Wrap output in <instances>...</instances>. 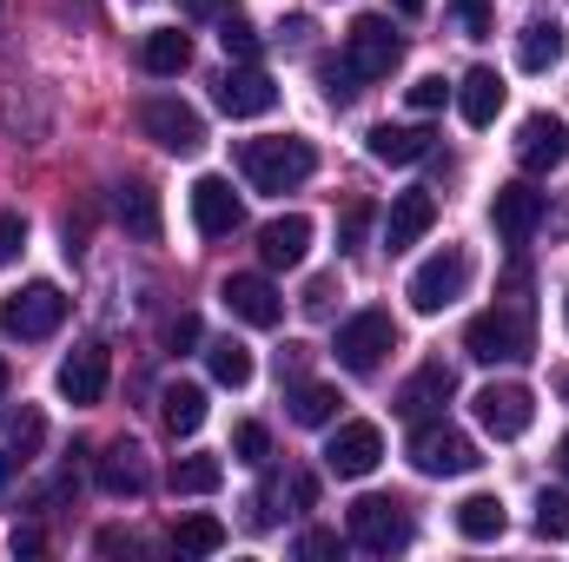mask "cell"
Instances as JSON below:
<instances>
[{
	"label": "cell",
	"instance_id": "cell-39",
	"mask_svg": "<svg viewBox=\"0 0 569 562\" xmlns=\"http://www.w3.org/2000/svg\"><path fill=\"white\" fill-rule=\"evenodd\" d=\"M206 338V324H199V311H179L172 324H166V351H192Z\"/></svg>",
	"mask_w": 569,
	"mask_h": 562
},
{
	"label": "cell",
	"instance_id": "cell-29",
	"mask_svg": "<svg viewBox=\"0 0 569 562\" xmlns=\"http://www.w3.org/2000/svg\"><path fill=\"white\" fill-rule=\"evenodd\" d=\"M284 404H291V423L325 430V423H338V404H345V398H338L331 384H305V378H298V384L284 391Z\"/></svg>",
	"mask_w": 569,
	"mask_h": 562
},
{
	"label": "cell",
	"instance_id": "cell-44",
	"mask_svg": "<svg viewBox=\"0 0 569 562\" xmlns=\"http://www.w3.org/2000/svg\"><path fill=\"white\" fill-rule=\"evenodd\" d=\"M298 556H338V536H331V530H305V536H298Z\"/></svg>",
	"mask_w": 569,
	"mask_h": 562
},
{
	"label": "cell",
	"instance_id": "cell-49",
	"mask_svg": "<svg viewBox=\"0 0 569 562\" xmlns=\"http://www.w3.org/2000/svg\"><path fill=\"white\" fill-rule=\"evenodd\" d=\"M391 7H398V13H425L430 0H391Z\"/></svg>",
	"mask_w": 569,
	"mask_h": 562
},
{
	"label": "cell",
	"instance_id": "cell-12",
	"mask_svg": "<svg viewBox=\"0 0 569 562\" xmlns=\"http://www.w3.org/2000/svg\"><path fill=\"white\" fill-rule=\"evenodd\" d=\"M192 225H199V239H232L239 232V219H246V205H239V192H232V179H219V172H206V179H192Z\"/></svg>",
	"mask_w": 569,
	"mask_h": 562
},
{
	"label": "cell",
	"instance_id": "cell-28",
	"mask_svg": "<svg viewBox=\"0 0 569 562\" xmlns=\"http://www.w3.org/2000/svg\"><path fill=\"white\" fill-rule=\"evenodd\" d=\"M563 27H557V20H530V27H523V33H517V67H523V73H550V67H557V60H563Z\"/></svg>",
	"mask_w": 569,
	"mask_h": 562
},
{
	"label": "cell",
	"instance_id": "cell-27",
	"mask_svg": "<svg viewBox=\"0 0 569 562\" xmlns=\"http://www.w3.org/2000/svg\"><path fill=\"white\" fill-rule=\"evenodd\" d=\"M503 530H510V516H503V496L477 490V496H463V503H457V536H470V543H497Z\"/></svg>",
	"mask_w": 569,
	"mask_h": 562
},
{
	"label": "cell",
	"instance_id": "cell-14",
	"mask_svg": "<svg viewBox=\"0 0 569 562\" xmlns=\"http://www.w3.org/2000/svg\"><path fill=\"white\" fill-rule=\"evenodd\" d=\"M219 298H226V311L239 318V324H252V331H272L284 318V298L272 279H259V272H232V279L219 284Z\"/></svg>",
	"mask_w": 569,
	"mask_h": 562
},
{
	"label": "cell",
	"instance_id": "cell-24",
	"mask_svg": "<svg viewBox=\"0 0 569 562\" xmlns=\"http://www.w3.org/2000/svg\"><path fill=\"white\" fill-rule=\"evenodd\" d=\"M450 391H457L450 364H425V371H418V378H411V384L398 391V404H391V411H398V418H411V423H425L430 411H437V404L450 398Z\"/></svg>",
	"mask_w": 569,
	"mask_h": 562
},
{
	"label": "cell",
	"instance_id": "cell-20",
	"mask_svg": "<svg viewBox=\"0 0 569 562\" xmlns=\"http://www.w3.org/2000/svg\"><path fill=\"white\" fill-rule=\"evenodd\" d=\"M430 225H437V199L430 192H398L391 212H385V252H411Z\"/></svg>",
	"mask_w": 569,
	"mask_h": 562
},
{
	"label": "cell",
	"instance_id": "cell-19",
	"mask_svg": "<svg viewBox=\"0 0 569 562\" xmlns=\"http://www.w3.org/2000/svg\"><path fill=\"white\" fill-rule=\"evenodd\" d=\"M113 219H120V232H127V239H140V245H159V232H166L159 192H152L146 179H127V185H113Z\"/></svg>",
	"mask_w": 569,
	"mask_h": 562
},
{
	"label": "cell",
	"instance_id": "cell-6",
	"mask_svg": "<svg viewBox=\"0 0 569 562\" xmlns=\"http://www.w3.org/2000/svg\"><path fill=\"white\" fill-rule=\"evenodd\" d=\"M391 351H398L391 311H358V318H345V324H338V344H331V358H338L351 378H371Z\"/></svg>",
	"mask_w": 569,
	"mask_h": 562
},
{
	"label": "cell",
	"instance_id": "cell-46",
	"mask_svg": "<svg viewBox=\"0 0 569 562\" xmlns=\"http://www.w3.org/2000/svg\"><path fill=\"white\" fill-rule=\"evenodd\" d=\"M305 358H311L305 344H284V351H279V378H284V384H298V378H305Z\"/></svg>",
	"mask_w": 569,
	"mask_h": 562
},
{
	"label": "cell",
	"instance_id": "cell-52",
	"mask_svg": "<svg viewBox=\"0 0 569 562\" xmlns=\"http://www.w3.org/2000/svg\"><path fill=\"white\" fill-rule=\"evenodd\" d=\"M563 318H569V291H563Z\"/></svg>",
	"mask_w": 569,
	"mask_h": 562
},
{
	"label": "cell",
	"instance_id": "cell-35",
	"mask_svg": "<svg viewBox=\"0 0 569 562\" xmlns=\"http://www.w3.org/2000/svg\"><path fill=\"white\" fill-rule=\"evenodd\" d=\"M537 536L543 543L569 536V490H537Z\"/></svg>",
	"mask_w": 569,
	"mask_h": 562
},
{
	"label": "cell",
	"instance_id": "cell-43",
	"mask_svg": "<svg viewBox=\"0 0 569 562\" xmlns=\"http://www.w3.org/2000/svg\"><path fill=\"white\" fill-rule=\"evenodd\" d=\"M365 225H371V205L358 199V205L345 212V232H338V239H345V252H358V239H365Z\"/></svg>",
	"mask_w": 569,
	"mask_h": 562
},
{
	"label": "cell",
	"instance_id": "cell-45",
	"mask_svg": "<svg viewBox=\"0 0 569 562\" xmlns=\"http://www.w3.org/2000/svg\"><path fill=\"white\" fill-rule=\"evenodd\" d=\"M192 20H226V13H239V0H179Z\"/></svg>",
	"mask_w": 569,
	"mask_h": 562
},
{
	"label": "cell",
	"instance_id": "cell-2",
	"mask_svg": "<svg viewBox=\"0 0 569 562\" xmlns=\"http://www.w3.org/2000/svg\"><path fill=\"white\" fill-rule=\"evenodd\" d=\"M470 279H477V259H470L463 245H443V252H430L425 265L411 272L405 298H411V311H418V318H437V311H450V304L470 291Z\"/></svg>",
	"mask_w": 569,
	"mask_h": 562
},
{
	"label": "cell",
	"instance_id": "cell-47",
	"mask_svg": "<svg viewBox=\"0 0 569 562\" xmlns=\"http://www.w3.org/2000/svg\"><path fill=\"white\" fill-rule=\"evenodd\" d=\"M40 550H47L40 530H13V556H40Z\"/></svg>",
	"mask_w": 569,
	"mask_h": 562
},
{
	"label": "cell",
	"instance_id": "cell-23",
	"mask_svg": "<svg viewBox=\"0 0 569 562\" xmlns=\"http://www.w3.org/2000/svg\"><path fill=\"white\" fill-rule=\"evenodd\" d=\"M457 113H463V127H497V113H503V80H497V67H470L463 80H457Z\"/></svg>",
	"mask_w": 569,
	"mask_h": 562
},
{
	"label": "cell",
	"instance_id": "cell-42",
	"mask_svg": "<svg viewBox=\"0 0 569 562\" xmlns=\"http://www.w3.org/2000/svg\"><path fill=\"white\" fill-rule=\"evenodd\" d=\"M443 100H450V87H443L437 73H425V80H411V107H418V113H437Z\"/></svg>",
	"mask_w": 569,
	"mask_h": 562
},
{
	"label": "cell",
	"instance_id": "cell-30",
	"mask_svg": "<svg viewBox=\"0 0 569 562\" xmlns=\"http://www.w3.org/2000/svg\"><path fill=\"white\" fill-rule=\"evenodd\" d=\"M159 418H166L172 436H192V430L206 423V391H199V384H166V391H159Z\"/></svg>",
	"mask_w": 569,
	"mask_h": 562
},
{
	"label": "cell",
	"instance_id": "cell-4",
	"mask_svg": "<svg viewBox=\"0 0 569 562\" xmlns=\"http://www.w3.org/2000/svg\"><path fill=\"white\" fill-rule=\"evenodd\" d=\"M345 523H351V543L371 550V556H398V550H411V536H418V516H411L405 496H358Z\"/></svg>",
	"mask_w": 569,
	"mask_h": 562
},
{
	"label": "cell",
	"instance_id": "cell-3",
	"mask_svg": "<svg viewBox=\"0 0 569 562\" xmlns=\"http://www.w3.org/2000/svg\"><path fill=\"white\" fill-rule=\"evenodd\" d=\"M463 351L477 358V364H523L530 351H537V331H530V311L517 304V311H483V318H470L463 324Z\"/></svg>",
	"mask_w": 569,
	"mask_h": 562
},
{
	"label": "cell",
	"instance_id": "cell-50",
	"mask_svg": "<svg viewBox=\"0 0 569 562\" xmlns=\"http://www.w3.org/2000/svg\"><path fill=\"white\" fill-rule=\"evenodd\" d=\"M7 384H13V371H7V358H0V404H7Z\"/></svg>",
	"mask_w": 569,
	"mask_h": 562
},
{
	"label": "cell",
	"instance_id": "cell-18",
	"mask_svg": "<svg viewBox=\"0 0 569 562\" xmlns=\"http://www.w3.org/2000/svg\"><path fill=\"white\" fill-rule=\"evenodd\" d=\"M490 225H497L503 245H523V239L543 225V192H537V185H497V199H490Z\"/></svg>",
	"mask_w": 569,
	"mask_h": 562
},
{
	"label": "cell",
	"instance_id": "cell-22",
	"mask_svg": "<svg viewBox=\"0 0 569 562\" xmlns=\"http://www.w3.org/2000/svg\"><path fill=\"white\" fill-rule=\"evenodd\" d=\"M305 252H311V219H305V212H284V219H272V225L259 232V259H266V272H291V265H305Z\"/></svg>",
	"mask_w": 569,
	"mask_h": 562
},
{
	"label": "cell",
	"instance_id": "cell-21",
	"mask_svg": "<svg viewBox=\"0 0 569 562\" xmlns=\"http://www.w3.org/2000/svg\"><path fill=\"white\" fill-rule=\"evenodd\" d=\"M93 476H100V490H107L113 503H127V496H146V450H140V443H127V436H120V443H107Z\"/></svg>",
	"mask_w": 569,
	"mask_h": 562
},
{
	"label": "cell",
	"instance_id": "cell-17",
	"mask_svg": "<svg viewBox=\"0 0 569 562\" xmlns=\"http://www.w3.org/2000/svg\"><path fill=\"white\" fill-rule=\"evenodd\" d=\"M563 159H569V127L557 113H530L517 127V165L523 172H557Z\"/></svg>",
	"mask_w": 569,
	"mask_h": 562
},
{
	"label": "cell",
	"instance_id": "cell-31",
	"mask_svg": "<svg viewBox=\"0 0 569 562\" xmlns=\"http://www.w3.org/2000/svg\"><path fill=\"white\" fill-rule=\"evenodd\" d=\"M206 364H212V384H226V391H246L252 384V351L239 338H212L206 344Z\"/></svg>",
	"mask_w": 569,
	"mask_h": 562
},
{
	"label": "cell",
	"instance_id": "cell-51",
	"mask_svg": "<svg viewBox=\"0 0 569 562\" xmlns=\"http://www.w3.org/2000/svg\"><path fill=\"white\" fill-rule=\"evenodd\" d=\"M557 463H563V476H569V430H563V443H557Z\"/></svg>",
	"mask_w": 569,
	"mask_h": 562
},
{
	"label": "cell",
	"instance_id": "cell-26",
	"mask_svg": "<svg viewBox=\"0 0 569 562\" xmlns=\"http://www.w3.org/2000/svg\"><path fill=\"white\" fill-rule=\"evenodd\" d=\"M365 145H371L378 165H418V159H430V133L425 127H371Z\"/></svg>",
	"mask_w": 569,
	"mask_h": 562
},
{
	"label": "cell",
	"instance_id": "cell-1",
	"mask_svg": "<svg viewBox=\"0 0 569 562\" xmlns=\"http://www.w3.org/2000/svg\"><path fill=\"white\" fill-rule=\"evenodd\" d=\"M239 165L259 192H298L311 172H318V145L284 133V140H246L239 145Z\"/></svg>",
	"mask_w": 569,
	"mask_h": 562
},
{
	"label": "cell",
	"instance_id": "cell-40",
	"mask_svg": "<svg viewBox=\"0 0 569 562\" xmlns=\"http://www.w3.org/2000/svg\"><path fill=\"white\" fill-rule=\"evenodd\" d=\"M27 252V219L20 212H0V265H13Z\"/></svg>",
	"mask_w": 569,
	"mask_h": 562
},
{
	"label": "cell",
	"instance_id": "cell-48",
	"mask_svg": "<svg viewBox=\"0 0 569 562\" xmlns=\"http://www.w3.org/2000/svg\"><path fill=\"white\" fill-rule=\"evenodd\" d=\"M305 33H311V20H305V13H291V20L279 27V40H291V47H305Z\"/></svg>",
	"mask_w": 569,
	"mask_h": 562
},
{
	"label": "cell",
	"instance_id": "cell-15",
	"mask_svg": "<svg viewBox=\"0 0 569 562\" xmlns=\"http://www.w3.org/2000/svg\"><path fill=\"white\" fill-rule=\"evenodd\" d=\"M40 443H47V418H40V404H20V411L0 418V490L40 456Z\"/></svg>",
	"mask_w": 569,
	"mask_h": 562
},
{
	"label": "cell",
	"instance_id": "cell-34",
	"mask_svg": "<svg viewBox=\"0 0 569 562\" xmlns=\"http://www.w3.org/2000/svg\"><path fill=\"white\" fill-rule=\"evenodd\" d=\"M219 47H226L239 67H252V60H259V27H252L246 13H226V20H219Z\"/></svg>",
	"mask_w": 569,
	"mask_h": 562
},
{
	"label": "cell",
	"instance_id": "cell-7",
	"mask_svg": "<svg viewBox=\"0 0 569 562\" xmlns=\"http://www.w3.org/2000/svg\"><path fill=\"white\" fill-rule=\"evenodd\" d=\"M345 60H351L358 80H391L398 60H405V40H398V27L385 13H358L345 27Z\"/></svg>",
	"mask_w": 569,
	"mask_h": 562
},
{
	"label": "cell",
	"instance_id": "cell-36",
	"mask_svg": "<svg viewBox=\"0 0 569 562\" xmlns=\"http://www.w3.org/2000/svg\"><path fill=\"white\" fill-rule=\"evenodd\" d=\"M318 87H325L331 107H351V100H358V73H351V60H318Z\"/></svg>",
	"mask_w": 569,
	"mask_h": 562
},
{
	"label": "cell",
	"instance_id": "cell-11",
	"mask_svg": "<svg viewBox=\"0 0 569 562\" xmlns=\"http://www.w3.org/2000/svg\"><path fill=\"white\" fill-rule=\"evenodd\" d=\"M470 411H477V423L490 430V436H523L530 423H537V398H530V384H483L477 398H470Z\"/></svg>",
	"mask_w": 569,
	"mask_h": 562
},
{
	"label": "cell",
	"instance_id": "cell-8",
	"mask_svg": "<svg viewBox=\"0 0 569 562\" xmlns=\"http://www.w3.org/2000/svg\"><path fill=\"white\" fill-rule=\"evenodd\" d=\"M140 133L152 145H166V152H179V159H192V152L206 145V120H199L186 100H172V93H146L140 100Z\"/></svg>",
	"mask_w": 569,
	"mask_h": 562
},
{
	"label": "cell",
	"instance_id": "cell-16",
	"mask_svg": "<svg viewBox=\"0 0 569 562\" xmlns=\"http://www.w3.org/2000/svg\"><path fill=\"white\" fill-rule=\"evenodd\" d=\"M212 100H219L226 120H266V113L279 107V87H272L259 67H232V73L212 87Z\"/></svg>",
	"mask_w": 569,
	"mask_h": 562
},
{
	"label": "cell",
	"instance_id": "cell-37",
	"mask_svg": "<svg viewBox=\"0 0 569 562\" xmlns=\"http://www.w3.org/2000/svg\"><path fill=\"white\" fill-rule=\"evenodd\" d=\"M450 13H457V33H463V40H490V33H497L490 0H450Z\"/></svg>",
	"mask_w": 569,
	"mask_h": 562
},
{
	"label": "cell",
	"instance_id": "cell-9",
	"mask_svg": "<svg viewBox=\"0 0 569 562\" xmlns=\"http://www.w3.org/2000/svg\"><path fill=\"white\" fill-rule=\"evenodd\" d=\"M483 456H477V443L463 436V430H450V423H418L411 430V470L418 476H470Z\"/></svg>",
	"mask_w": 569,
	"mask_h": 562
},
{
	"label": "cell",
	"instance_id": "cell-13",
	"mask_svg": "<svg viewBox=\"0 0 569 562\" xmlns=\"http://www.w3.org/2000/svg\"><path fill=\"white\" fill-rule=\"evenodd\" d=\"M107 378H113V351H107V344H73L53 384H60V398H67V404H80V411H87V404H100V398H107Z\"/></svg>",
	"mask_w": 569,
	"mask_h": 562
},
{
	"label": "cell",
	"instance_id": "cell-38",
	"mask_svg": "<svg viewBox=\"0 0 569 562\" xmlns=\"http://www.w3.org/2000/svg\"><path fill=\"white\" fill-rule=\"evenodd\" d=\"M232 450H239V463H266V456H272V430L246 418L239 430H232Z\"/></svg>",
	"mask_w": 569,
	"mask_h": 562
},
{
	"label": "cell",
	"instance_id": "cell-10",
	"mask_svg": "<svg viewBox=\"0 0 569 562\" xmlns=\"http://www.w3.org/2000/svg\"><path fill=\"white\" fill-rule=\"evenodd\" d=\"M378 463H385V430H378V423H338V430L325 436V470H331V476L358 483V476H371Z\"/></svg>",
	"mask_w": 569,
	"mask_h": 562
},
{
	"label": "cell",
	"instance_id": "cell-33",
	"mask_svg": "<svg viewBox=\"0 0 569 562\" xmlns=\"http://www.w3.org/2000/svg\"><path fill=\"white\" fill-rule=\"evenodd\" d=\"M172 550H179V556H219V550H226V523L206 516V510H192V516H179Z\"/></svg>",
	"mask_w": 569,
	"mask_h": 562
},
{
	"label": "cell",
	"instance_id": "cell-41",
	"mask_svg": "<svg viewBox=\"0 0 569 562\" xmlns=\"http://www.w3.org/2000/svg\"><path fill=\"white\" fill-rule=\"evenodd\" d=\"M331 298H338V272H318V279L305 284V298H298V304H305L311 318H325V311H331Z\"/></svg>",
	"mask_w": 569,
	"mask_h": 562
},
{
	"label": "cell",
	"instance_id": "cell-5",
	"mask_svg": "<svg viewBox=\"0 0 569 562\" xmlns=\"http://www.w3.org/2000/svg\"><path fill=\"white\" fill-rule=\"evenodd\" d=\"M60 324H67V291L53 279H33V284H20V291L0 298V331L20 338V344H40V338H53Z\"/></svg>",
	"mask_w": 569,
	"mask_h": 562
},
{
	"label": "cell",
	"instance_id": "cell-32",
	"mask_svg": "<svg viewBox=\"0 0 569 562\" xmlns=\"http://www.w3.org/2000/svg\"><path fill=\"white\" fill-rule=\"evenodd\" d=\"M219 483H226V463H219V456H206V450L172 456V490H179V496H212Z\"/></svg>",
	"mask_w": 569,
	"mask_h": 562
},
{
	"label": "cell",
	"instance_id": "cell-25",
	"mask_svg": "<svg viewBox=\"0 0 569 562\" xmlns=\"http://www.w3.org/2000/svg\"><path fill=\"white\" fill-rule=\"evenodd\" d=\"M140 67L152 80H179L186 67H192V40L179 33V27H159V33H146L140 40Z\"/></svg>",
	"mask_w": 569,
	"mask_h": 562
}]
</instances>
